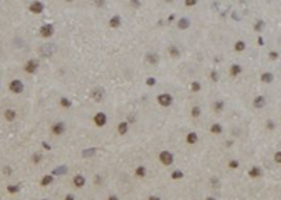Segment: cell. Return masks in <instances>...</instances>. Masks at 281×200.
<instances>
[{
	"label": "cell",
	"instance_id": "1",
	"mask_svg": "<svg viewBox=\"0 0 281 200\" xmlns=\"http://www.w3.org/2000/svg\"><path fill=\"white\" fill-rule=\"evenodd\" d=\"M39 52H41L42 56H51V55H53L56 52V47H55V44L48 42V44H45V45H42L39 48Z\"/></svg>",
	"mask_w": 281,
	"mask_h": 200
},
{
	"label": "cell",
	"instance_id": "2",
	"mask_svg": "<svg viewBox=\"0 0 281 200\" xmlns=\"http://www.w3.org/2000/svg\"><path fill=\"white\" fill-rule=\"evenodd\" d=\"M159 159H160V162H162L163 165L169 166V165H172V162H173V154H170L169 151H162L160 155H159Z\"/></svg>",
	"mask_w": 281,
	"mask_h": 200
},
{
	"label": "cell",
	"instance_id": "3",
	"mask_svg": "<svg viewBox=\"0 0 281 200\" xmlns=\"http://www.w3.org/2000/svg\"><path fill=\"white\" fill-rule=\"evenodd\" d=\"M158 101H159L160 106L169 107V106L172 104V101H173V97H172V95H169V93H162V95L158 96Z\"/></svg>",
	"mask_w": 281,
	"mask_h": 200
},
{
	"label": "cell",
	"instance_id": "4",
	"mask_svg": "<svg viewBox=\"0 0 281 200\" xmlns=\"http://www.w3.org/2000/svg\"><path fill=\"white\" fill-rule=\"evenodd\" d=\"M39 34H41L44 38H49L51 35L53 34V26H52V24H45V26H42L41 30H39Z\"/></svg>",
	"mask_w": 281,
	"mask_h": 200
},
{
	"label": "cell",
	"instance_id": "5",
	"mask_svg": "<svg viewBox=\"0 0 281 200\" xmlns=\"http://www.w3.org/2000/svg\"><path fill=\"white\" fill-rule=\"evenodd\" d=\"M10 90L13 92V93H21L23 90H24V85L21 81H13L11 83H10Z\"/></svg>",
	"mask_w": 281,
	"mask_h": 200
},
{
	"label": "cell",
	"instance_id": "6",
	"mask_svg": "<svg viewBox=\"0 0 281 200\" xmlns=\"http://www.w3.org/2000/svg\"><path fill=\"white\" fill-rule=\"evenodd\" d=\"M38 62L35 61V59H31V61H28L27 64H25V72H28V73H34L37 69H38Z\"/></svg>",
	"mask_w": 281,
	"mask_h": 200
},
{
	"label": "cell",
	"instance_id": "7",
	"mask_svg": "<svg viewBox=\"0 0 281 200\" xmlns=\"http://www.w3.org/2000/svg\"><path fill=\"white\" fill-rule=\"evenodd\" d=\"M94 123H96V126L103 127V126L107 123V116H105L104 113H97V114L94 116Z\"/></svg>",
	"mask_w": 281,
	"mask_h": 200
},
{
	"label": "cell",
	"instance_id": "8",
	"mask_svg": "<svg viewBox=\"0 0 281 200\" xmlns=\"http://www.w3.org/2000/svg\"><path fill=\"white\" fill-rule=\"evenodd\" d=\"M42 10H44V4L39 3V1H34V3L30 4V11H33L35 14H39Z\"/></svg>",
	"mask_w": 281,
	"mask_h": 200
},
{
	"label": "cell",
	"instance_id": "9",
	"mask_svg": "<svg viewBox=\"0 0 281 200\" xmlns=\"http://www.w3.org/2000/svg\"><path fill=\"white\" fill-rule=\"evenodd\" d=\"M51 131L55 134V135H59V134H62L65 131V124H63V123H56V124L52 126Z\"/></svg>",
	"mask_w": 281,
	"mask_h": 200
},
{
	"label": "cell",
	"instance_id": "10",
	"mask_svg": "<svg viewBox=\"0 0 281 200\" xmlns=\"http://www.w3.org/2000/svg\"><path fill=\"white\" fill-rule=\"evenodd\" d=\"M91 97L96 100V101H101L103 97H104V92H103V89H101V87L94 89V90H93V93H91Z\"/></svg>",
	"mask_w": 281,
	"mask_h": 200
},
{
	"label": "cell",
	"instance_id": "11",
	"mask_svg": "<svg viewBox=\"0 0 281 200\" xmlns=\"http://www.w3.org/2000/svg\"><path fill=\"white\" fill-rule=\"evenodd\" d=\"M84 183H86L84 176H82V175H76V176H75V179H73V185H75L76 187H83Z\"/></svg>",
	"mask_w": 281,
	"mask_h": 200
},
{
	"label": "cell",
	"instance_id": "12",
	"mask_svg": "<svg viewBox=\"0 0 281 200\" xmlns=\"http://www.w3.org/2000/svg\"><path fill=\"white\" fill-rule=\"evenodd\" d=\"M179 28L180 30H186V28H188L190 27V20L188 18H186V17H183V18H180L179 20Z\"/></svg>",
	"mask_w": 281,
	"mask_h": 200
},
{
	"label": "cell",
	"instance_id": "13",
	"mask_svg": "<svg viewBox=\"0 0 281 200\" xmlns=\"http://www.w3.org/2000/svg\"><path fill=\"white\" fill-rule=\"evenodd\" d=\"M264 103H266V100L263 96H259V97H256V99L253 100V106L256 107V109H262L263 106H264Z\"/></svg>",
	"mask_w": 281,
	"mask_h": 200
},
{
	"label": "cell",
	"instance_id": "14",
	"mask_svg": "<svg viewBox=\"0 0 281 200\" xmlns=\"http://www.w3.org/2000/svg\"><path fill=\"white\" fill-rule=\"evenodd\" d=\"M146 61H148L149 64H152V65H156V64L159 62V56H158L156 54H148Z\"/></svg>",
	"mask_w": 281,
	"mask_h": 200
},
{
	"label": "cell",
	"instance_id": "15",
	"mask_svg": "<svg viewBox=\"0 0 281 200\" xmlns=\"http://www.w3.org/2000/svg\"><path fill=\"white\" fill-rule=\"evenodd\" d=\"M229 72H231L232 76H238V75L242 72V66L238 65V64H235V65H232L231 66V70H229Z\"/></svg>",
	"mask_w": 281,
	"mask_h": 200
},
{
	"label": "cell",
	"instance_id": "16",
	"mask_svg": "<svg viewBox=\"0 0 281 200\" xmlns=\"http://www.w3.org/2000/svg\"><path fill=\"white\" fill-rule=\"evenodd\" d=\"M110 26L113 27V28H117V27H119L121 26V18L119 16H114L111 20H110Z\"/></svg>",
	"mask_w": 281,
	"mask_h": 200
},
{
	"label": "cell",
	"instance_id": "17",
	"mask_svg": "<svg viewBox=\"0 0 281 200\" xmlns=\"http://www.w3.org/2000/svg\"><path fill=\"white\" fill-rule=\"evenodd\" d=\"M4 117H6V120H9V121H13V120L16 118V111H14V110H11V109H9V110H6Z\"/></svg>",
	"mask_w": 281,
	"mask_h": 200
},
{
	"label": "cell",
	"instance_id": "18",
	"mask_svg": "<svg viewBox=\"0 0 281 200\" xmlns=\"http://www.w3.org/2000/svg\"><path fill=\"white\" fill-rule=\"evenodd\" d=\"M198 141V137H197V134L196 133H190L187 135V142L188 144H196Z\"/></svg>",
	"mask_w": 281,
	"mask_h": 200
},
{
	"label": "cell",
	"instance_id": "19",
	"mask_svg": "<svg viewBox=\"0 0 281 200\" xmlns=\"http://www.w3.org/2000/svg\"><path fill=\"white\" fill-rule=\"evenodd\" d=\"M249 175H250L252 178H259V176L262 175V170H260L259 168L254 166V168H252V169L249 170Z\"/></svg>",
	"mask_w": 281,
	"mask_h": 200
},
{
	"label": "cell",
	"instance_id": "20",
	"mask_svg": "<svg viewBox=\"0 0 281 200\" xmlns=\"http://www.w3.org/2000/svg\"><path fill=\"white\" fill-rule=\"evenodd\" d=\"M52 181H53V176H52V175H45V176L42 178V181H41V185H42V186H47V185L52 183Z\"/></svg>",
	"mask_w": 281,
	"mask_h": 200
},
{
	"label": "cell",
	"instance_id": "21",
	"mask_svg": "<svg viewBox=\"0 0 281 200\" xmlns=\"http://www.w3.org/2000/svg\"><path fill=\"white\" fill-rule=\"evenodd\" d=\"M127 131H128V124L127 123H121L118 126V133L121 135H124V134H127Z\"/></svg>",
	"mask_w": 281,
	"mask_h": 200
},
{
	"label": "cell",
	"instance_id": "22",
	"mask_svg": "<svg viewBox=\"0 0 281 200\" xmlns=\"http://www.w3.org/2000/svg\"><path fill=\"white\" fill-rule=\"evenodd\" d=\"M262 81L266 82V83H270L271 81H273V73H270V72H266L262 75Z\"/></svg>",
	"mask_w": 281,
	"mask_h": 200
},
{
	"label": "cell",
	"instance_id": "23",
	"mask_svg": "<svg viewBox=\"0 0 281 200\" xmlns=\"http://www.w3.org/2000/svg\"><path fill=\"white\" fill-rule=\"evenodd\" d=\"M135 173H136V176L144 178V176L146 175V169H145L144 166H138V168H136V170H135Z\"/></svg>",
	"mask_w": 281,
	"mask_h": 200
},
{
	"label": "cell",
	"instance_id": "24",
	"mask_svg": "<svg viewBox=\"0 0 281 200\" xmlns=\"http://www.w3.org/2000/svg\"><path fill=\"white\" fill-rule=\"evenodd\" d=\"M245 48H246V44H245L243 41H238V42L235 44V50L238 51V52H242Z\"/></svg>",
	"mask_w": 281,
	"mask_h": 200
},
{
	"label": "cell",
	"instance_id": "25",
	"mask_svg": "<svg viewBox=\"0 0 281 200\" xmlns=\"http://www.w3.org/2000/svg\"><path fill=\"white\" fill-rule=\"evenodd\" d=\"M211 133L212 134H221L222 133V127L219 124H212L211 126Z\"/></svg>",
	"mask_w": 281,
	"mask_h": 200
},
{
	"label": "cell",
	"instance_id": "26",
	"mask_svg": "<svg viewBox=\"0 0 281 200\" xmlns=\"http://www.w3.org/2000/svg\"><path fill=\"white\" fill-rule=\"evenodd\" d=\"M61 106H62V107H66V109H69V107L72 106V103H70V100H67L66 97H62V99H61Z\"/></svg>",
	"mask_w": 281,
	"mask_h": 200
},
{
	"label": "cell",
	"instance_id": "27",
	"mask_svg": "<svg viewBox=\"0 0 281 200\" xmlns=\"http://www.w3.org/2000/svg\"><path fill=\"white\" fill-rule=\"evenodd\" d=\"M67 172V168L66 166H61V168H56L53 172H52V175H58V173H66Z\"/></svg>",
	"mask_w": 281,
	"mask_h": 200
},
{
	"label": "cell",
	"instance_id": "28",
	"mask_svg": "<svg viewBox=\"0 0 281 200\" xmlns=\"http://www.w3.org/2000/svg\"><path fill=\"white\" fill-rule=\"evenodd\" d=\"M224 109V101H215L214 103V110L215 111H221Z\"/></svg>",
	"mask_w": 281,
	"mask_h": 200
},
{
	"label": "cell",
	"instance_id": "29",
	"mask_svg": "<svg viewBox=\"0 0 281 200\" xmlns=\"http://www.w3.org/2000/svg\"><path fill=\"white\" fill-rule=\"evenodd\" d=\"M172 178H173V179H182V178H183V172H182V170H174V172L172 173Z\"/></svg>",
	"mask_w": 281,
	"mask_h": 200
},
{
	"label": "cell",
	"instance_id": "30",
	"mask_svg": "<svg viewBox=\"0 0 281 200\" xmlns=\"http://www.w3.org/2000/svg\"><path fill=\"white\" fill-rule=\"evenodd\" d=\"M82 154H83V156H91L93 154H96V150H94V148H91V150H84Z\"/></svg>",
	"mask_w": 281,
	"mask_h": 200
},
{
	"label": "cell",
	"instance_id": "31",
	"mask_svg": "<svg viewBox=\"0 0 281 200\" xmlns=\"http://www.w3.org/2000/svg\"><path fill=\"white\" fill-rule=\"evenodd\" d=\"M169 51H170V55H172V56H179V55H180V52H179V50H177L176 47H170V50Z\"/></svg>",
	"mask_w": 281,
	"mask_h": 200
},
{
	"label": "cell",
	"instance_id": "32",
	"mask_svg": "<svg viewBox=\"0 0 281 200\" xmlns=\"http://www.w3.org/2000/svg\"><path fill=\"white\" fill-rule=\"evenodd\" d=\"M200 89H201V85H200L198 82H193V83H191V90H193V92H198Z\"/></svg>",
	"mask_w": 281,
	"mask_h": 200
},
{
	"label": "cell",
	"instance_id": "33",
	"mask_svg": "<svg viewBox=\"0 0 281 200\" xmlns=\"http://www.w3.org/2000/svg\"><path fill=\"white\" fill-rule=\"evenodd\" d=\"M7 190H9L10 193H16V192H18V186H16V185H10V186L7 187Z\"/></svg>",
	"mask_w": 281,
	"mask_h": 200
},
{
	"label": "cell",
	"instance_id": "34",
	"mask_svg": "<svg viewBox=\"0 0 281 200\" xmlns=\"http://www.w3.org/2000/svg\"><path fill=\"white\" fill-rule=\"evenodd\" d=\"M191 114L193 117H198L201 114V110H200V107H193V111H191Z\"/></svg>",
	"mask_w": 281,
	"mask_h": 200
},
{
	"label": "cell",
	"instance_id": "35",
	"mask_svg": "<svg viewBox=\"0 0 281 200\" xmlns=\"http://www.w3.org/2000/svg\"><path fill=\"white\" fill-rule=\"evenodd\" d=\"M263 26H264V21H262V20H260V21L256 24L254 30H256V31H262V27H263Z\"/></svg>",
	"mask_w": 281,
	"mask_h": 200
},
{
	"label": "cell",
	"instance_id": "36",
	"mask_svg": "<svg viewBox=\"0 0 281 200\" xmlns=\"http://www.w3.org/2000/svg\"><path fill=\"white\" fill-rule=\"evenodd\" d=\"M155 83H156V79H155V78H149V79H146V85H148V86H153Z\"/></svg>",
	"mask_w": 281,
	"mask_h": 200
},
{
	"label": "cell",
	"instance_id": "37",
	"mask_svg": "<svg viewBox=\"0 0 281 200\" xmlns=\"http://www.w3.org/2000/svg\"><path fill=\"white\" fill-rule=\"evenodd\" d=\"M211 78H212L214 82H218V73H216V70H212V72H211Z\"/></svg>",
	"mask_w": 281,
	"mask_h": 200
},
{
	"label": "cell",
	"instance_id": "38",
	"mask_svg": "<svg viewBox=\"0 0 281 200\" xmlns=\"http://www.w3.org/2000/svg\"><path fill=\"white\" fill-rule=\"evenodd\" d=\"M270 58H271V59H277V58H278V54H277L276 51H271V52H270Z\"/></svg>",
	"mask_w": 281,
	"mask_h": 200
},
{
	"label": "cell",
	"instance_id": "39",
	"mask_svg": "<svg viewBox=\"0 0 281 200\" xmlns=\"http://www.w3.org/2000/svg\"><path fill=\"white\" fill-rule=\"evenodd\" d=\"M41 159H42V156H41L39 154H35V155H34V162H39Z\"/></svg>",
	"mask_w": 281,
	"mask_h": 200
},
{
	"label": "cell",
	"instance_id": "40",
	"mask_svg": "<svg viewBox=\"0 0 281 200\" xmlns=\"http://www.w3.org/2000/svg\"><path fill=\"white\" fill-rule=\"evenodd\" d=\"M238 165H239V164H238V161H231V162H229V168H233V169H235V168H238Z\"/></svg>",
	"mask_w": 281,
	"mask_h": 200
},
{
	"label": "cell",
	"instance_id": "41",
	"mask_svg": "<svg viewBox=\"0 0 281 200\" xmlns=\"http://www.w3.org/2000/svg\"><path fill=\"white\" fill-rule=\"evenodd\" d=\"M194 4H197L196 0H187V1H186V6H194Z\"/></svg>",
	"mask_w": 281,
	"mask_h": 200
},
{
	"label": "cell",
	"instance_id": "42",
	"mask_svg": "<svg viewBox=\"0 0 281 200\" xmlns=\"http://www.w3.org/2000/svg\"><path fill=\"white\" fill-rule=\"evenodd\" d=\"M274 159H276V161H277V162L280 164V162H281V152H277V154H276V156H274Z\"/></svg>",
	"mask_w": 281,
	"mask_h": 200
},
{
	"label": "cell",
	"instance_id": "43",
	"mask_svg": "<svg viewBox=\"0 0 281 200\" xmlns=\"http://www.w3.org/2000/svg\"><path fill=\"white\" fill-rule=\"evenodd\" d=\"M65 200H75V197H73L72 195H67L66 197H65Z\"/></svg>",
	"mask_w": 281,
	"mask_h": 200
},
{
	"label": "cell",
	"instance_id": "44",
	"mask_svg": "<svg viewBox=\"0 0 281 200\" xmlns=\"http://www.w3.org/2000/svg\"><path fill=\"white\" fill-rule=\"evenodd\" d=\"M257 41H259V45H263V44H264V41H263V38H262V37H259V40H257Z\"/></svg>",
	"mask_w": 281,
	"mask_h": 200
},
{
	"label": "cell",
	"instance_id": "45",
	"mask_svg": "<svg viewBox=\"0 0 281 200\" xmlns=\"http://www.w3.org/2000/svg\"><path fill=\"white\" fill-rule=\"evenodd\" d=\"M96 6H104V1H94Z\"/></svg>",
	"mask_w": 281,
	"mask_h": 200
},
{
	"label": "cell",
	"instance_id": "46",
	"mask_svg": "<svg viewBox=\"0 0 281 200\" xmlns=\"http://www.w3.org/2000/svg\"><path fill=\"white\" fill-rule=\"evenodd\" d=\"M149 200H160V199H159V197H156V196H150Z\"/></svg>",
	"mask_w": 281,
	"mask_h": 200
},
{
	"label": "cell",
	"instance_id": "47",
	"mask_svg": "<svg viewBox=\"0 0 281 200\" xmlns=\"http://www.w3.org/2000/svg\"><path fill=\"white\" fill-rule=\"evenodd\" d=\"M108 200H118V197H117V196H110Z\"/></svg>",
	"mask_w": 281,
	"mask_h": 200
},
{
	"label": "cell",
	"instance_id": "48",
	"mask_svg": "<svg viewBox=\"0 0 281 200\" xmlns=\"http://www.w3.org/2000/svg\"><path fill=\"white\" fill-rule=\"evenodd\" d=\"M131 3H132L133 6H139V4H141V3H139V1H131Z\"/></svg>",
	"mask_w": 281,
	"mask_h": 200
},
{
	"label": "cell",
	"instance_id": "49",
	"mask_svg": "<svg viewBox=\"0 0 281 200\" xmlns=\"http://www.w3.org/2000/svg\"><path fill=\"white\" fill-rule=\"evenodd\" d=\"M44 147H45L47 150H51V147H49V145H48V144H45V142H44Z\"/></svg>",
	"mask_w": 281,
	"mask_h": 200
},
{
	"label": "cell",
	"instance_id": "50",
	"mask_svg": "<svg viewBox=\"0 0 281 200\" xmlns=\"http://www.w3.org/2000/svg\"><path fill=\"white\" fill-rule=\"evenodd\" d=\"M207 200H215V199H212V197H208V199H207Z\"/></svg>",
	"mask_w": 281,
	"mask_h": 200
}]
</instances>
